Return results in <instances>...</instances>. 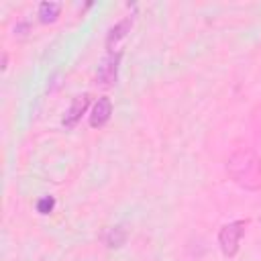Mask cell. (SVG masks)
Wrapping results in <instances>:
<instances>
[{"label":"cell","instance_id":"cell-8","mask_svg":"<svg viewBox=\"0 0 261 261\" xmlns=\"http://www.w3.org/2000/svg\"><path fill=\"white\" fill-rule=\"evenodd\" d=\"M126 243V230L124 226H112L106 234V247L108 249H120Z\"/></svg>","mask_w":261,"mask_h":261},{"label":"cell","instance_id":"cell-3","mask_svg":"<svg viewBox=\"0 0 261 261\" xmlns=\"http://www.w3.org/2000/svg\"><path fill=\"white\" fill-rule=\"evenodd\" d=\"M118 63H120V53H108L100 65H98V71H96V82L104 88H110L114 82H116V75H118Z\"/></svg>","mask_w":261,"mask_h":261},{"label":"cell","instance_id":"cell-7","mask_svg":"<svg viewBox=\"0 0 261 261\" xmlns=\"http://www.w3.org/2000/svg\"><path fill=\"white\" fill-rule=\"evenodd\" d=\"M59 12H61V4L59 2H41L39 4V20L43 24H49V22H55L59 18Z\"/></svg>","mask_w":261,"mask_h":261},{"label":"cell","instance_id":"cell-1","mask_svg":"<svg viewBox=\"0 0 261 261\" xmlns=\"http://www.w3.org/2000/svg\"><path fill=\"white\" fill-rule=\"evenodd\" d=\"M226 171L232 177V181L247 190L261 188V159L251 149L234 151L226 163Z\"/></svg>","mask_w":261,"mask_h":261},{"label":"cell","instance_id":"cell-6","mask_svg":"<svg viewBox=\"0 0 261 261\" xmlns=\"http://www.w3.org/2000/svg\"><path fill=\"white\" fill-rule=\"evenodd\" d=\"M130 27H133V18L126 16V18H122L120 22H116V24L108 31V35H106V49H108L110 53H114V47L130 33Z\"/></svg>","mask_w":261,"mask_h":261},{"label":"cell","instance_id":"cell-9","mask_svg":"<svg viewBox=\"0 0 261 261\" xmlns=\"http://www.w3.org/2000/svg\"><path fill=\"white\" fill-rule=\"evenodd\" d=\"M53 208H55V198L53 196H45L37 202V212L39 214H49Z\"/></svg>","mask_w":261,"mask_h":261},{"label":"cell","instance_id":"cell-2","mask_svg":"<svg viewBox=\"0 0 261 261\" xmlns=\"http://www.w3.org/2000/svg\"><path fill=\"white\" fill-rule=\"evenodd\" d=\"M245 226H247V220H232L220 228L218 245L224 257H234L239 253V241L245 232Z\"/></svg>","mask_w":261,"mask_h":261},{"label":"cell","instance_id":"cell-5","mask_svg":"<svg viewBox=\"0 0 261 261\" xmlns=\"http://www.w3.org/2000/svg\"><path fill=\"white\" fill-rule=\"evenodd\" d=\"M88 104H90V96H88V94H82V96H75V98H73V102L69 104V108H67V112H65V116H63V126H67V128H71V126H75V124L80 122V118H82V114L86 112V108H88Z\"/></svg>","mask_w":261,"mask_h":261},{"label":"cell","instance_id":"cell-10","mask_svg":"<svg viewBox=\"0 0 261 261\" xmlns=\"http://www.w3.org/2000/svg\"><path fill=\"white\" fill-rule=\"evenodd\" d=\"M259 222H261V218H259Z\"/></svg>","mask_w":261,"mask_h":261},{"label":"cell","instance_id":"cell-4","mask_svg":"<svg viewBox=\"0 0 261 261\" xmlns=\"http://www.w3.org/2000/svg\"><path fill=\"white\" fill-rule=\"evenodd\" d=\"M112 116V102L108 96H102L98 98V102L94 104L92 108V114H90V126L92 128H100L104 126Z\"/></svg>","mask_w":261,"mask_h":261}]
</instances>
